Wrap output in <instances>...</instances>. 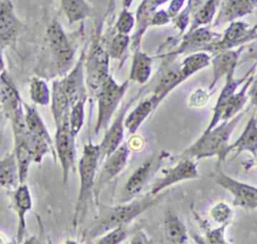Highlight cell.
<instances>
[{"mask_svg": "<svg viewBox=\"0 0 257 244\" xmlns=\"http://www.w3.org/2000/svg\"><path fill=\"white\" fill-rule=\"evenodd\" d=\"M165 195L164 192L158 195L150 194L115 206H99L97 216L84 233L85 238L94 239L115 227L127 226L144 212L161 202Z\"/></svg>", "mask_w": 257, "mask_h": 244, "instance_id": "obj_1", "label": "cell"}, {"mask_svg": "<svg viewBox=\"0 0 257 244\" xmlns=\"http://www.w3.org/2000/svg\"><path fill=\"white\" fill-rule=\"evenodd\" d=\"M244 114L245 110H242L231 119L222 120L221 124H218L213 129L204 131L197 141L180 154V158H187L196 161L205 158L217 157L218 164L223 162L229 155L228 147L231 135Z\"/></svg>", "mask_w": 257, "mask_h": 244, "instance_id": "obj_2", "label": "cell"}, {"mask_svg": "<svg viewBox=\"0 0 257 244\" xmlns=\"http://www.w3.org/2000/svg\"><path fill=\"white\" fill-rule=\"evenodd\" d=\"M99 163V146L93 145L92 143L85 144L83 147L82 155L78 162L79 192L76 199L73 215L74 228L84 220L88 205L94 196L96 171Z\"/></svg>", "mask_w": 257, "mask_h": 244, "instance_id": "obj_3", "label": "cell"}, {"mask_svg": "<svg viewBox=\"0 0 257 244\" xmlns=\"http://www.w3.org/2000/svg\"><path fill=\"white\" fill-rule=\"evenodd\" d=\"M130 79L125 80L121 84H118L112 76L108 77L101 84L96 93L97 98V118L94 128V133L98 134L101 130H106L108 124L111 120L118 104L120 103L127 87Z\"/></svg>", "mask_w": 257, "mask_h": 244, "instance_id": "obj_4", "label": "cell"}, {"mask_svg": "<svg viewBox=\"0 0 257 244\" xmlns=\"http://www.w3.org/2000/svg\"><path fill=\"white\" fill-rule=\"evenodd\" d=\"M212 178L233 196V205L245 210H257V187L238 181L217 166Z\"/></svg>", "mask_w": 257, "mask_h": 244, "instance_id": "obj_5", "label": "cell"}, {"mask_svg": "<svg viewBox=\"0 0 257 244\" xmlns=\"http://www.w3.org/2000/svg\"><path fill=\"white\" fill-rule=\"evenodd\" d=\"M46 38L58 71L66 72L71 65L74 50L57 20H53L47 27Z\"/></svg>", "mask_w": 257, "mask_h": 244, "instance_id": "obj_6", "label": "cell"}, {"mask_svg": "<svg viewBox=\"0 0 257 244\" xmlns=\"http://www.w3.org/2000/svg\"><path fill=\"white\" fill-rule=\"evenodd\" d=\"M109 55L98 41L91 46L86 61V84L92 94L97 93L101 84L108 77Z\"/></svg>", "mask_w": 257, "mask_h": 244, "instance_id": "obj_7", "label": "cell"}, {"mask_svg": "<svg viewBox=\"0 0 257 244\" xmlns=\"http://www.w3.org/2000/svg\"><path fill=\"white\" fill-rule=\"evenodd\" d=\"M131 154V149L127 144L122 143L115 151L108 155L102 161V165L98 174L97 179H95L94 185V197L95 201L98 200V195L101 189L111 180H113L117 175H119L125 168Z\"/></svg>", "mask_w": 257, "mask_h": 244, "instance_id": "obj_8", "label": "cell"}, {"mask_svg": "<svg viewBox=\"0 0 257 244\" xmlns=\"http://www.w3.org/2000/svg\"><path fill=\"white\" fill-rule=\"evenodd\" d=\"M200 177L195 160L181 158L172 168L164 172L163 177L156 180L151 188V195H158L169 187L183 181L193 180Z\"/></svg>", "mask_w": 257, "mask_h": 244, "instance_id": "obj_9", "label": "cell"}, {"mask_svg": "<svg viewBox=\"0 0 257 244\" xmlns=\"http://www.w3.org/2000/svg\"><path fill=\"white\" fill-rule=\"evenodd\" d=\"M75 136L71 133L69 128V121H64L57 127L55 134V146L56 153L59 162L62 167L63 183L66 184L68 180V174L71 169L74 168L75 162Z\"/></svg>", "mask_w": 257, "mask_h": 244, "instance_id": "obj_10", "label": "cell"}, {"mask_svg": "<svg viewBox=\"0 0 257 244\" xmlns=\"http://www.w3.org/2000/svg\"><path fill=\"white\" fill-rule=\"evenodd\" d=\"M135 101V98L131 99L128 102L122 105L118 114L115 116L111 125L108 129H106L105 135L101 141L99 146V154H100V163L110 155L113 151H115L121 144L124 136V117L126 111L128 110L132 102Z\"/></svg>", "mask_w": 257, "mask_h": 244, "instance_id": "obj_11", "label": "cell"}, {"mask_svg": "<svg viewBox=\"0 0 257 244\" xmlns=\"http://www.w3.org/2000/svg\"><path fill=\"white\" fill-rule=\"evenodd\" d=\"M255 67H256V64L253 67H251L245 75H243L242 77L237 78V79L234 77L236 69H232L226 74L224 86L216 100V104L213 109V115H212L207 128L205 129V131H209V130L213 129L215 126H217L221 121V116L223 114V111L225 109V106H226L229 98L236 91L237 87L240 86L254 72Z\"/></svg>", "mask_w": 257, "mask_h": 244, "instance_id": "obj_12", "label": "cell"}, {"mask_svg": "<svg viewBox=\"0 0 257 244\" xmlns=\"http://www.w3.org/2000/svg\"><path fill=\"white\" fill-rule=\"evenodd\" d=\"M163 155L164 153L158 157H152L148 159L142 165H140L130 176L124 185V191L128 199L136 197L142 192L144 187L149 182L151 176L154 174L155 170H157L159 167V164L163 159Z\"/></svg>", "mask_w": 257, "mask_h": 244, "instance_id": "obj_13", "label": "cell"}, {"mask_svg": "<svg viewBox=\"0 0 257 244\" xmlns=\"http://www.w3.org/2000/svg\"><path fill=\"white\" fill-rule=\"evenodd\" d=\"M255 30H249V25L241 21H232L229 27L225 30L224 35L220 41L212 43L207 49L214 50H226L231 49L240 43H243L253 38Z\"/></svg>", "mask_w": 257, "mask_h": 244, "instance_id": "obj_14", "label": "cell"}, {"mask_svg": "<svg viewBox=\"0 0 257 244\" xmlns=\"http://www.w3.org/2000/svg\"><path fill=\"white\" fill-rule=\"evenodd\" d=\"M219 37V34L210 31L206 27H198L196 29L189 30L183 37L180 46L172 54L203 51V49H207L212 43H214L215 39H218Z\"/></svg>", "mask_w": 257, "mask_h": 244, "instance_id": "obj_15", "label": "cell"}, {"mask_svg": "<svg viewBox=\"0 0 257 244\" xmlns=\"http://www.w3.org/2000/svg\"><path fill=\"white\" fill-rule=\"evenodd\" d=\"M243 47L239 49H226L219 51L214 57L211 59V63L213 65V76L212 80L209 84V90L212 91L213 88L218 83L219 79L222 76H226V74L232 70L236 69L237 62L239 59V55L242 51Z\"/></svg>", "mask_w": 257, "mask_h": 244, "instance_id": "obj_16", "label": "cell"}, {"mask_svg": "<svg viewBox=\"0 0 257 244\" xmlns=\"http://www.w3.org/2000/svg\"><path fill=\"white\" fill-rule=\"evenodd\" d=\"M257 0H224L214 25L218 26L227 22H232L253 12Z\"/></svg>", "mask_w": 257, "mask_h": 244, "instance_id": "obj_17", "label": "cell"}, {"mask_svg": "<svg viewBox=\"0 0 257 244\" xmlns=\"http://www.w3.org/2000/svg\"><path fill=\"white\" fill-rule=\"evenodd\" d=\"M181 83H183V82L181 80L180 64L174 65V66L166 69L160 76V78L153 90V93L150 96L151 100L154 103L155 109L159 106V104L162 102V100L164 98H166V96Z\"/></svg>", "mask_w": 257, "mask_h": 244, "instance_id": "obj_18", "label": "cell"}, {"mask_svg": "<svg viewBox=\"0 0 257 244\" xmlns=\"http://www.w3.org/2000/svg\"><path fill=\"white\" fill-rule=\"evenodd\" d=\"M235 152L237 157L241 153L248 152L253 157L257 154V117L252 115L247 121L245 129L243 130L240 137L228 147V154Z\"/></svg>", "mask_w": 257, "mask_h": 244, "instance_id": "obj_19", "label": "cell"}, {"mask_svg": "<svg viewBox=\"0 0 257 244\" xmlns=\"http://www.w3.org/2000/svg\"><path fill=\"white\" fill-rule=\"evenodd\" d=\"M20 22L16 17L10 0H2L0 3V41L8 43L15 39Z\"/></svg>", "mask_w": 257, "mask_h": 244, "instance_id": "obj_20", "label": "cell"}, {"mask_svg": "<svg viewBox=\"0 0 257 244\" xmlns=\"http://www.w3.org/2000/svg\"><path fill=\"white\" fill-rule=\"evenodd\" d=\"M13 206L18 215L17 240L20 242L23 239L26 228L25 215L32 208V200L27 185L19 184V186L16 188L13 198Z\"/></svg>", "mask_w": 257, "mask_h": 244, "instance_id": "obj_21", "label": "cell"}, {"mask_svg": "<svg viewBox=\"0 0 257 244\" xmlns=\"http://www.w3.org/2000/svg\"><path fill=\"white\" fill-rule=\"evenodd\" d=\"M164 234L166 241L172 244H184L189 239L186 225L172 210L164 214Z\"/></svg>", "mask_w": 257, "mask_h": 244, "instance_id": "obj_22", "label": "cell"}, {"mask_svg": "<svg viewBox=\"0 0 257 244\" xmlns=\"http://www.w3.org/2000/svg\"><path fill=\"white\" fill-rule=\"evenodd\" d=\"M153 69V57L144 52L141 47L134 49L133 61L130 71V80L145 84L151 77Z\"/></svg>", "mask_w": 257, "mask_h": 244, "instance_id": "obj_23", "label": "cell"}, {"mask_svg": "<svg viewBox=\"0 0 257 244\" xmlns=\"http://www.w3.org/2000/svg\"><path fill=\"white\" fill-rule=\"evenodd\" d=\"M211 55L205 51H196L186 56L180 63L181 80L184 82L192 75L211 64Z\"/></svg>", "mask_w": 257, "mask_h": 244, "instance_id": "obj_24", "label": "cell"}, {"mask_svg": "<svg viewBox=\"0 0 257 244\" xmlns=\"http://www.w3.org/2000/svg\"><path fill=\"white\" fill-rule=\"evenodd\" d=\"M254 76L253 73L242 83V86L238 91H235L231 97L229 98L225 109L223 111V114L221 116V120H228L237 115L239 112H241L249 98L248 95V89L249 86L253 80Z\"/></svg>", "mask_w": 257, "mask_h": 244, "instance_id": "obj_25", "label": "cell"}, {"mask_svg": "<svg viewBox=\"0 0 257 244\" xmlns=\"http://www.w3.org/2000/svg\"><path fill=\"white\" fill-rule=\"evenodd\" d=\"M155 110V106L150 97L140 101L133 110L124 117V128L130 134L135 135L147 117Z\"/></svg>", "mask_w": 257, "mask_h": 244, "instance_id": "obj_26", "label": "cell"}, {"mask_svg": "<svg viewBox=\"0 0 257 244\" xmlns=\"http://www.w3.org/2000/svg\"><path fill=\"white\" fill-rule=\"evenodd\" d=\"M17 183H19L18 167L13 152L0 161V188L13 189L18 186Z\"/></svg>", "mask_w": 257, "mask_h": 244, "instance_id": "obj_27", "label": "cell"}, {"mask_svg": "<svg viewBox=\"0 0 257 244\" xmlns=\"http://www.w3.org/2000/svg\"><path fill=\"white\" fill-rule=\"evenodd\" d=\"M60 7L69 24L82 21L92 13V8L86 0H60Z\"/></svg>", "mask_w": 257, "mask_h": 244, "instance_id": "obj_28", "label": "cell"}, {"mask_svg": "<svg viewBox=\"0 0 257 244\" xmlns=\"http://www.w3.org/2000/svg\"><path fill=\"white\" fill-rule=\"evenodd\" d=\"M25 107V114H24V121L25 126L28 130V132L36 137H39L46 142H48L50 145L52 144V140L49 136V133L42 121L40 115L38 114L37 110L34 106L27 104L26 102L23 103Z\"/></svg>", "mask_w": 257, "mask_h": 244, "instance_id": "obj_29", "label": "cell"}, {"mask_svg": "<svg viewBox=\"0 0 257 244\" xmlns=\"http://www.w3.org/2000/svg\"><path fill=\"white\" fill-rule=\"evenodd\" d=\"M219 2H220L219 0H207L203 4V6H201L196 11L190 30L209 24L213 20V17L216 13Z\"/></svg>", "mask_w": 257, "mask_h": 244, "instance_id": "obj_30", "label": "cell"}, {"mask_svg": "<svg viewBox=\"0 0 257 244\" xmlns=\"http://www.w3.org/2000/svg\"><path fill=\"white\" fill-rule=\"evenodd\" d=\"M86 100V96L78 99L70 108L69 112V128L71 133L76 136L80 131L83 119H84V103Z\"/></svg>", "mask_w": 257, "mask_h": 244, "instance_id": "obj_31", "label": "cell"}, {"mask_svg": "<svg viewBox=\"0 0 257 244\" xmlns=\"http://www.w3.org/2000/svg\"><path fill=\"white\" fill-rule=\"evenodd\" d=\"M131 38L128 34L116 33L110 40L107 48V53L109 57L114 59H120L124 56L125 51L130 45Z\"/></svg>", "mask_w": 257, "mask_h": 244, "instance_id": "obj_32", "label": "cell"}, {"mask_svg": "<svg viewBox=\"0 0 257 244\" xmlns=\"http://www.w3.org/2000/svg\"><path fill=\"white\" fill-rule=\"evenodd\" d=\"M30 95L33 102L46 105L49 101V89L46 83L38 78H33L30 83Z\"/></svg>", "mask_w": 257, "mask_h": 244, "instance_id": "obj_33", "label": "cell"}, {"mask_svg": "<svg viewBox=\"0 0 257 244\" xmlns=\"http://www.w3.org/2000/svg\"><path fill=\"white\" fill-rule=\"evenodd\" d=\"M210 216L212 217L213 221L219 225L230 224L233 217V211L232 208L225 202H218L211 208Z\"/></svg>", "mask_w": 257, "mask_h": 244, "instance_id": "obj_34", "label": "cell"}, {"mask_svg": "<svg viewBox=\"0 0 257 244\" xmlns=\"http://www.w3.org/2000/svg\"><path fill=\"white\" fill-rule=\"evenodd\" d=\"M136 25V17L128 10V8H123L118 15L115 23V29L117 33L130 34Z\"/></svg>", "mask_w": 257, "mask_h": 244, "instance_id": "obj_35", "label": "cell"}, {"mask_svg": "<svg viewBox=\"0 0 257 244\" xmlns=\"http://www.w3.org/2000/svg\"><path fill=\"white\" fill-rule=\"evenodd\" d=\"M128 234L127 226H118L101 235L96 241L98 244H118L126 239Z\"/></svg>", "mask_w": 257, "mask_h": 244, "instance_id": "obj_36", "label": "cell"}, {"mask_svg": "<svg viewBox=\"0 0 257 244\" xmlns=\"http://www.w3.org/2000/svg\"><path fill=\"white\" fill-rule=\"evenodd\" d=\"M229 224H222L215 229H207L206 227H202L205 231V237L208 243L212 244H223L227 243L225 238V229Z\"/></svg>", "mask_w": 257, "mask_h": 244, "instance_id": "obj_37", "label": "cell"}, {"mask_svg": "<svg viewBox=\"0 0 257 244\" xmlns=\"http://www.w3.org/2000/svg\"><path fill=\"white\" fill-rule=\"evenodd\" d=\"M210 93L204 88H197L189 98V105L192 107H202L207 104Z\"/></svg>", "mask_w": 257, "mask_h": 244, "instance_id": "obj_38", "label": "cell"}, {"mask_svg": "<svg viewBox=\"0 0 257 244\" xmlns=\"http://www.w3.org/2000/svg\"><path fill=\"white\" fill-rule=\"evenodd\" d=\"M172 21V18L170 17V15L168 14L167 11L165 10H159V11H155L150 19V25L153 26H162V25H166L169 22Z\"/></svg>", "mask_w": 257, "mask_h": 244, "instance_id": "obj_39", "label": "cell"}, {"mask_svg": "<svg viewBox=\"0 0 257 244\" xmlns=\"http://www.w3.org/2000/svg\"><path fill=\"white\" fill-rule=\"evenodd\" d=\"M185 1L186 0H172L171 1L167 12L170 15V17L172 18V20H173V18H175L179 14V12L181 11Z\"/></svg>", "mask_w": 257, "mask_h": 244, "instance_id": "obj_40", "label": "cell"}, {"mask_svg": "<svg viewBox=\"0 0 257 244\" xmlns=\"http://www.w3.org/2000/svg\"><path fill=\"white\" fill-rule=\"evenodd\" d=\"M248 95L251 98L252 104H254L256 106V109H257V75L253 78V80H252V82L249 86Z\"/></svg>", "mask_w": 257, "mask_h": 244, "instance_id": "obj_41", "label": "cell"}, {"mask_svg": "<svg viewBox=\"0 0 257 244\" xmlns=\"http://www.w3.org/2000/svg\"><path fill=\"white\" fill-rule=\"evenodd\" d=\"M133 1H134V0H122V7L130 9V7H131Z\"/></svg>", "mask_w": 257, "mask_h": 244, "instance_id": "obj_42", "label": "cell"}, {"mask_svg": "<svg viewBox=\"0 0 257 244\" xmlns=\"http://www.w3.org/2000/svg\"><path fill=\"white\" fill-rule=\"evenodd\" d=\"M255 159H256V162H257V154L255 155Z\"/></svg>", "mask_w": 257, "mask_h": 244, "instance_id": "obj_43", "label": "cell"}]
</instances>
